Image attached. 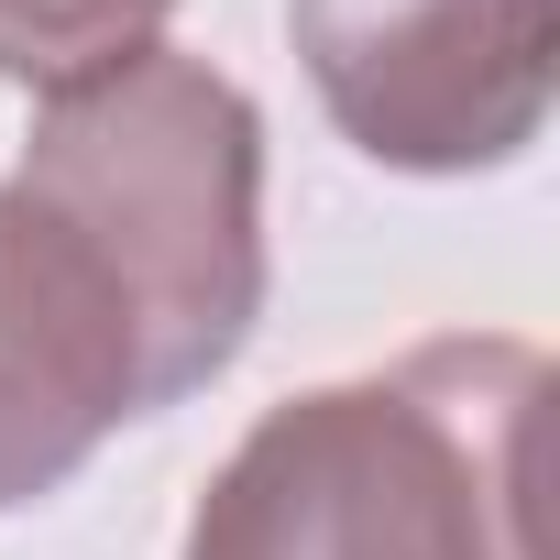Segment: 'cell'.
I'll return each instance as SVG.
<instances>
[{"mask_svg": "<svg viewBox=\"0 0 560 560\" xmlns=\"http://www.w3.org/2000/svg\"><path fill=\"white\" fill-rule=\"evenodd\" d=\"M538 418V341H418L385 374L264 407L198 483L176 560H549Z\"/></svg>", "mask_w": 560, "mask_h": 560, "instance_id": "obj_1", "label": "cell"}, {"mask_svg": "<svg viewBox=\"0 0 560 560\" xmlns=\"http://www.w3.org/2000/svg\"><path fill=\"white\" fill-rule=\"evenodd\" d=\"M330 132L396 176H494L549 132L560 0H287Z\"/></svg>", "mask_w": 560, "mask_h": 560, "instance_id": "obj_3", "label": "cell"}, {"mask_svg": "<svg viewBox=\"0 0 560 560\" xmlns=\"http://www.w3.org/2000/svg\"><path fill=\"white\" fill-rule=\"evenodd\" d=\"M132 418H143V341L110 275L23 187H0V516L78 483L89 451Z\"/></svg>", "mask_w": 560, "mask_h": 560, "instance_id": "obj_4", "label": "cell"}, {"mask_svg": "<svg viewBox=\"0 0 560 560\" xmlns=\"http://www.w3.org/2000/svg\"><path fill=\"white\" fill-rule=\"evenodd\" d=\"M12 187L110 275L143 341V418L242 363L264 319V110L242 78L143 45L34 110Z\"/></svg>", "mask_w": 560, "mask_h": 560, "instance_id": "obj_2", "label": "cell"}, {"mask_svg": "<svg viewBox=\"0 0 560 560\" xmlns=\"http://www.w3.org/2000/svg\"><path fill=\"white\" fill-rule=\"evenodd\" d=\"M176 0H0V78L34 89V100H67L89 78H110L121 56H143L165 34Z\"/></svg>", "mask_w": 560, "mask_h": 560, "instance_id": "obj_5", "label": "cell"}]
</instances>
